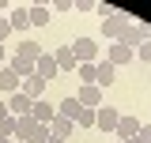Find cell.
I'll list each match as a JSON object with an SVG mask.
<instances>
[{"instance_id": "obj_1", "label": "cell", "mask_w": 151, "mask_h": 143, "mask_svg": "<svg viewBox=\"0 0 151 143\" xmlns=\"http://www.w3.org/2000/svg\"><path fill=\"white\" fill-rule=\"evenodd\" d=\"M132 23V11H117V15H110V19H102V38L106 41H121V34H125V26Z\"/></svg>"}, {"instance_id": "obj_2", "label": "cell", "mask_w": 151, "mask_h": 143, "mask_svg": "<svg viewBox=\"0 0 151 143\" xmlns=\"http://www.w3.org/2000/svg\"><path fill=\"white\" fill-rule=\"evenodd\" d=\"M68 49H72L76 64H98V41H91V38H76V41H68Z\"/></svg>"}, {"instance_id": "obj_3", "label": "cell", "mask_w": 151, "mask_h": 143, "mask_svg": "<svg viewBox=\"0 0 151 143\" xmlns=\"http://www.w3.org/2000/svg\"><path fill=\"white\" fill-rule=\"evenodd\" d=\"M102 98H106V90H98L94 83H91V87H79V90H76V102H79L83 109H98V106H106Z\"/></svg>"}, {"instance_id": "obj_4", "label": "cell", "mask_w": 151, "mask_h": 143, "mask_svg": "<svg viewBox=\"0 0 151 143\" xmlns=\"http://www.w3.org/2000/svg\"><path fill=\"white\" fill-rule=\"evenodd\" d=\"M117 121H121V113H117L113 106H98L94 109V128H98V132H113Z\"/></svg>"}, {"instance_id": "obj_5", "label": "cell", "mask_w": 151, "mask_h": 143, "mask_svg": "<svg viewBox=\"0 0 151 143\" xmlns=\"http://www.w3.org/2000/svg\"><path fill=\"white\" fill-rule=\"evenodd\" d=\"M8 26H12V30H27V26H30V4H27V8H23V4H12V11H8Z\"/></svg>"}, {"instance_id": "obj_6", "label": "cell", "mask_w": 151, "mask_h": 143, "mask_svg": "<svg viewBox=\"0 0 151 143\" xmlns=\"http://www.w3.org/2000/svg\"><path fill=\"white\" fill-rule=\"evenodd\" d=\"M34 75H38V79H45V83L60 75V72H57V60H53V53H42V56L34 60Z\"/></svg>"}, {"instance_id": "obj_7", "label": "cell", "mask_w": 151, "mask_h": 143, "mask_svg": "<svg viewBox=\"0 0 151 143\" xmlns=\"http://www.w3.org/2000/svg\"><path fill=\"white\" fill-rule=\"evenodd\" d=\"M113 79H117V68H113V64H106V60L94 64V87H98V90H110Z\"/></svg>"}, {"instance_id": "obj_8", "label": "cell", "mask_w": 151, "mask_h": 143, "mask_svg": "<svg viewBox=\"0 0 151 143\" xmlns=\"http://www.w3.org/2000/svg\"><path fill=\"white\" fill-rule=\"evenodd\" d=\"M30 106H34V102H30L23 90H15V94L8 98V113H12V117H30Z\"/></svg>"}, {"instance_id": "obj_9", "label": "cell", "mask_w": 151, "mask_h": 143, "mask_svg": "<svg viewBox=\"0 0 151 143\" xmlns=\"http://www.w3.org/2000/svg\"><path fill=\"white\" fill-rule=\"evenodd\" d=\"M136 132H140V121H136V117H121V121H117V128H113V136H117L121 143L136 139Z\"/></svg>"}, {"instance_id": "obj_10", "label": "cell", "mask_w": 151, "mask_h": 143, "mask_svg": "<svg viewBox=\"0 0 151 143\" xmlns=\"http://www.w3.org/2000/svg\"><path fill=\"white\" fill-rule=\"evenodd\" d=\"M129 60H132V49L121 45V41H113L110 49H106V64H113V68H121V64H129Z\"/></svg>"}, {"instance_id": "obj_11", "label": "cell", "mask_w": 151, "mask_h": 143, "mask_svg": "<svg viewBox=\"0 0 151 143\" xmlns=\"http://www.w3.org/2000/svg\"><path fill=\"white\" fill-rule=\"evenodd\" d=\"M30 117H34L38 124H49V121L57 117V106H53V102H45V98H38L34 106H30Z\"/></svg>"}, {"instance_id": "obj_12", "label": "cell", "mask_w": 151, "mask_h": 143, "mask_svg": "<svg viewBox=\"0 0 151 143\" xmlns=\"http://www.w3.org/2000/svg\"><path fill=\"white\" fill-rule=\"evenodd\" d=\"M23 94H27V98H30V102H38V98H42V94H45V79H38V75H27V79H23Z\"/></svg>"}, {"instance_id": "obj_13", "label": "cell", "mask_w": 151, "mask_h": 143, "mask_svg": "<svg viewBox=\"0 0 151 143\" xmlns=\"http://www.w3.org/2000/svg\"><path fill=\"white\" fill-rule=\"evenodd\" d=\"M79 109H83V106L76 102V94H72V98H60V102H57V117H64V121H72V124H76Z\"/></svg>"}, {"instance_id": "obj_14", "label": "cell", "mask_w": 151, "mask_h": 143, "mask_svg": "<svg viewBox=\"0 0 151 143\" xmlns=\"http://www.w3.org/2000/svg\"><path fill=\"white\" fill-rule=\"evenodd\" d=\"M72 132H76V124L64 121V117H53V121H49V136H53V139H68Z\"/></svg>"}, {"instance_id": "obj_15", "label": "cell", "mask_w": 151, "mask_h": 143, "mask_svg": "<svg viewBox=\"0 0 151 143\" xmlns=\"http://www.w3.org/2000/svg\"><path fill=\"white\" fill-rule=\"evenodd\" d=\"M42 53H45V49H42L38 41H19V45H15V56H23V60H30V64H34V60H38Z\"/></svg>"}, {"instance_id": "obj_16", "label": "cell", "mask_w": 151, "mask_h": 143, "mask_svg": "<svg viewBox=\"0 0 151 143\" xmlns=\"http://www.w3.org/2000/svg\"><path fill=\"white\" fill-rule=\"evenodd\" d=\"M53 60H57V72H76V56H72L68 45H60V49L53 53Z\"/></svg>"}, {"instance_id": "obj_17", "label": "cell", "mask_w": 151, "mask_h": 143, "mask_svg": "<svg viewBox=\"0 0 151 143\" xmlns=\"http://www.w3.org/2000/svg\"><path fill=\"white\" fill-rule=\"evenodd\" d=\"M19 87H23V79H19L12 68H4V72H0V90H4V94H15Z\"/></svg>"}, {"instance_id": "obj_18", "label": "cell", "mask_w": 151, "mask_h": 143, "mask_svg": "<svg viewBox=\"0 0 151 143\" xmlns=\"http://www.w3.org/2000/svg\"><path fill=\"white\" fill-rule=\"evenodd\" d=\"M49 4H30V26H45L49 23Z\"/></svg>"}, {"instance_id": "obj_19", "label": "cell", "mask_w": 151, "mask_h": 143, "mask_svg": "<svg viewBox=\"0 0 151 143\" xmlns=\"http://www.w3.org/2000/svg\"><path fill=\"white\" fill-rule=\"evenodd\" d=\"M8 68L15 72L19 79H27V75H34V64H30V60H23V56H12V60H8Z\"/></svg>"}, {"instance_id": "obj_20", "label": "cell", "mask_w": 151, "mask_h": 143, "mask_svg": "<svg viewBox=\"0 0 151 143\" xmlns=\"http://www.w3.org/2000/svg\"><path fill=\"white\" fill-rule=\"evenodd\" d=\"M15 124H19V117H12V113H8V117L0 121V136H4V139H15Z\"/></svg>"}, {"instance_id": "obj_21", "label": "cell", "mask_w": 151, "mask_h": 143, "mask_svg": "<svg viewBox=\"0 0 151 143\" xmlns=\"http://www.w3.org/2000/svg\"><path fill=\"white\" fill-rule=\"evenodd\" d=\"M76 75H79L83 87H91V83H94V64H76Z\"/></svg>"}, {"instance_id": "obj_22", "label": "cell", "mask_w": 151, "mask_h": 143, "mask_svg": "<svg viewBox=\"0 0 151 143\" xmlns=\"http://www.w3.org/2000/svg\"><path fill=\"white\" fill-rule=\"evenodd\" d=\"M76 124H79V128H94V109H79Z\"/></svg>"}, {"instance_id": "obj_23", "label": "cell", "mask_w": 151, "mask_h": 143, "mask_svg": "<svg viewBox=\"0 0 151 143\" xmlns=\"http://www.w3.org/2000/svg\"><path fill=\"white\" fill-rule=\"evenodd\" d=\"M136 56H140L144 64H151V41H140V45H136Z\"/></svg>"}, {"instance_id": "obj_24", "label": "cell", "mask_w": 151, "mask_h": 143, "mask_svg": "<svg viewBox=\"0 0 151 143\" xmlns=\"http://www.w3.org/2000/svg\"><path fill=\"white\" fill-rule=\"evenodd\" d=\"M8 38H12V26H8V15H4V19H0V45H4Z\"/></svg>"}, {"instance_id": "obj_25", "label": "cell", "mask_w": 151, "mask_h": 143, "mask_svg": "<svg viewBox=\"0 0 151 143\" xmlns=\"http://www.w3.org/2000/svg\"><path fill=\"white\" fill-rule=\"evenodd\" d=\"M49 8H57V11H76L72 0H57V4H49Z\"/></svg>"}, {"instance_id": "obj_26", "label": "cell", "mask_w": 151, "mask_h": 143, "mask_svg": "<svg viewBox=\"0 0 151 143\" xmlns=\"http://www.w3.org/2000/svg\"><path fill=\"white\" fill-rule=\"evenodd\" d=\"M8 117V98H0V121Z\"/></svg>"}, {"instance_id": "obj_27", "label": "cell", "mask_w": 151, "mask_h": 143, "mask_svg": "<svg viewBox=\"0 0 151 143\" xmlns=\"http://www.w3.org/2000/svg\"><path fill=\"white\" fill-rule=\"evenodd\" d=\"M0 11H12V0H0Z\"/></svg>"}, {"instance_id": "obj_28", "label": "cell", "mask_w": 151, "mask_h": 143, "mask_svg": "<svg viewBox=\"0 0 151 143\" xmlns=\"http://www.w3.org/2000/svg\"><path fill=\"white\" fill-rule=\"evenodd\" d=\"M4 60H8V53H4V45H0V64H4Z\"/></svg>"}, {"instance_id": "obj_29", "label": "cell", "mask_w": 151, "mask_h": 143, "mask_svg": "<svg viewBox=\"0 0 151 143\" xmlns=\"http://www.w3.org/2000/svg\"><path fill=\"white\" fill-rule=\"evenodd\" d=\"M45 143H64V139H53V136H49V139H45Z\"/></svg>"}, {"instance_id": "obj_30", "label": "cell", "mask_w": 151, "mask_h": 143, "mask_svg": "<svg viewBox=\"0 0 151 143\" xmlns=\"http://www.w3.org/2000/svg\"><path fill=\"white\" fill-rule=\"evenodd\" d=\"M0 143H12V139H4V136H0Z\"/></svg>"}, {"instance_id": "obj_31", "label": "cell", "mask_w": 151, "mask_h": 143, "mask_svg": "<svg viewBox=\"0 0 151 143\" xmlns=\"http://www.w3.org/2000/svg\"><path fill=\"white\" fill-rule=\"evenodd\" d=\"M12 143H19V139H12Z\"/></svg>"}, {"instance_id": "obj_32", "label": "cell", "mask_w": 151, "mask_h": 143, "mask_svg": "<svg viewBox=\"0 0 151 143\" xmlns=\"http://www.w3.org/2000/svg\"><path fill=\"white\" fill-rule=\"evenodd\" d=\"M117 143H121V139H117Z\"/></svg>"}]
</instances>
